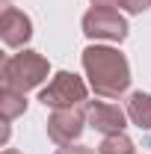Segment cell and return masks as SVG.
<instances>
[{"mask_svg":"<svg viewBox=\"0 0 151 154\" xmlns=\"http://www.w3.org/2000/svg\"><path fill=\"white\" fill-rule=\"evenodd\" d=\"M86 68L92 74V83L98 92L104 95H116L128 86V62L119 57L116 51H107V48H89L86 51Z\"/></svg>","mask_w":151,"mask_h":154,"instance_id":"6da1fadb","label":"cell"},{"mask_svg":"<svg viewBox=\"0 0 151 154\" xmlns=\"http://www.w3.org/2000/svg\"><path fill=\"white\" fill-rule=\"evenodd\" d=\"M45 59H39L36 54H18L15 59L6 62V89H27L36 86L42 74H45Z\"/></svg>","mask_w":151,"mask_h":154,"instance_id":"7a4b0ae2","label":"cell"},{"mask_svg":"<svg viewBox=\"0 0 151 154\" xmlns=\"http://www.w3.org/2000/svg\"><path fill=\"white\" fill-rule=\"evenodd\" d=\"M86 95V89H83V83L77 80L74 74H57V80L42 92V104L45 107H59V104H74V101H83Z\"/></svg>","mask_w":151,"mask_h":154,"instance_id":"3957f363","label":"cell"},{"mask_svg":"<svg viewBox=\"0 0 151 154\" xmlns=\"http://www.w3.org/2000/svg\"><path fill=\"white\" fill-rule=\"evenodd\" d=\"M86 33L89 36H113V38H122L125 36V21L107 12V9H98L86 18Z\"/></svg>","mask_w":151,"mask_h":154,"instance_id":"277c9868","label":"cell"},{"mask_svg":"<svg viewBox=\"0 0 151 154\" xmlns=\"http://www.w3.org/2000/svg\"><path fill=\"white\" fill-rule=\"evenodd\" d=\"M89 116H92V122H95L92 128H98V131H122L125 128V116L113 104H95L92 110H89Z\"/></svg>","mask_w":151,"mask_h":154,"instance_id":"5b68a950","label":"cell"},{"mask_svg":"<svg viewBox=\"0 0 151 154\" xmlns=\"http://www.w3.org/2000/svg\"><path fill=\"white\" fill-rule=\"evenodd\" d=\"M131 116H133V122L139 125V128H148L151 125V98L148 95H133L131 98Z\"/></svg>","mask_w":151,"mask_h":154,"instance_id":"8992f818","label":"cell"},{"mask_svg":"<svg viewBox=\"0 0 151 154\" xmlns=\"http://www.w3.org/2000/svg\"><path fill=\"white\" fill-rule=\"evenodd\" d=\"M101 154H131V142L125 136H116V139H107L101 145Z\"/></svg>","mask_w":151,"mask_h":154,"instance_id":"52a82bcc","label":"cell"}]
</instances>
